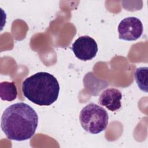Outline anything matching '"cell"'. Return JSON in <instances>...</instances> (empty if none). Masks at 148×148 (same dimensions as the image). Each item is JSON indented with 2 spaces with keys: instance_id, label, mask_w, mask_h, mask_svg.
<instances>
[{
  "instance_id": "6da1fadb",
  "label": "cell",
  "mask_w": 148,
  "mask_h": 148,
  "mask_svg": "<svg viewBox=\"0 0 148 148\" xmlns=\"http://www.w3.org/2000/svg\"><path fill=\"white\" fill-rule=\"evenodd\" d=\"M38 124L35 110L24 102H18L10 105L3 112L1 127L9 139L23 141L34 136Z\"/></svg>"
},
{
  "instance_id": "7a4b0ae2",
  "label": "cell",
  "mask_w": 148,
  "mask_h": 148,
  "mask_svg": "<svg viewBox=\"0 0 148 148\" xmlns=\"http://www.w3.org/2000/svg\"><path fill=\"white\" fill-rule=\"evenodd\" d=\"M23 95L40 106H49L56 102L60 92L57 79L51 74L39 72L26 78L22 84Z\"/></svg>"
},
{
  "instance_id": "3957f363",
  "label": "cell",
  "mask_w": 148,
  "mask_h": 148,
  "mask_svg": "<svg viewBox=\"0 0 148 148\" xmlns=\"http://www.w3.org/2000/svg\"><path fill=\"white\" fill-rule=\"evenodd\" d=\"M79 120L82 128L86 131L92 134H97L106 129L109 115L103 107L90 103L81 110Z\"/></svg>"
},
{
  "instance_id": "ba28073f",
  "label": "cell",
  "mask_w": 148,
  "mask_h": 148,
  "mask_svg": "<svg viewBox=\"0 0 148 148\" xmlns=\"http://www.w3.org/2000/svg\"><path fill=\"white\" fill-rule=\"evenodd\" d=\"M148 68L147 66L139 67L135 72V79L139 89L147 92Z\"/></svg>"
},
{
  "instance_id": "52a82bcc",
  "label": "cell",
  "mask_w": 148,
  "mask_h": 148,
  "mask_svg": "<svg viewBox=\"0 0 148 148\" xmlns=\"http://www.w3.org/2000/svg\"><path fill=\"white\" fill-rule=\"evenodd\" d=\"M17 91L13 82H2L0 83V97L3 101H12L17 97Z\"/></svg>"
},
{
  "instance_id": "8992f818",
  "label": "cell",
  "mask_w": 148,
  "mask_h": 148,
  "mask_svg": "<svg viewBox=\"0 0 148 148\" xmlns=\"http://www.w3.org/2000/svg\"><path fill=\"white\" fill-rule=\"evenodd\" d=\"M122 94L118 89L109 88L101 94L99 103L112 112L118 110L121 106Z\"/></svg>"
},
{
  "instance_id": "277c9868",
  "label": "cell",
  "mask_w": 148,
  "mask_h": 148,
  "mask_svg": "<svg viewBox=\"0 0 148 148\" xmlns=\"http://www.w3.org/2000/svg\"><path fill=\"white\" fill-rule=\"evenodd\" d=\"M71 49L78 59L84 61L94 58L98 52L96 41L87 35L79 37L72 44Z\"/></svg>"
},
{
  "instance_id": "5b68a950",
  "label": "cell",
  "mask_w": 148,
  "mask_h": 148,
  "mask_svg": "<svg viewBox=\"0 0 148 148\" xmlns=\"http://www.w3.org/2000/svg\"><path fill=\"white\" fill-rule=\"evenodd\" d=\"M119 38L127 41L136 40L142 35L143 27L141 21L135 17L123 19L118 25Z\"/></svg>"
}]
</instances>
